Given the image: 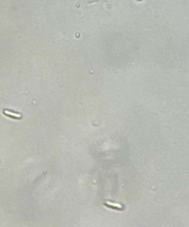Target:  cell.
<instances>
[{"instance_id": "1", "label": "cell", "mask_w": 189, "mask_h": 227, "mask_svg": "<svg viewBox=\"0 0 189 227\" xmlns=\"http://www.w3.org/2000/svg\"><path fill=\"white\" fill-rule=\"evenodd\" d=\"M3 113L5 114V116H9L10 118H12V119H19L22 118V115L18 113H15V112H12L11 111H8V110H4Z\"/></svg>"}]
</instances>
